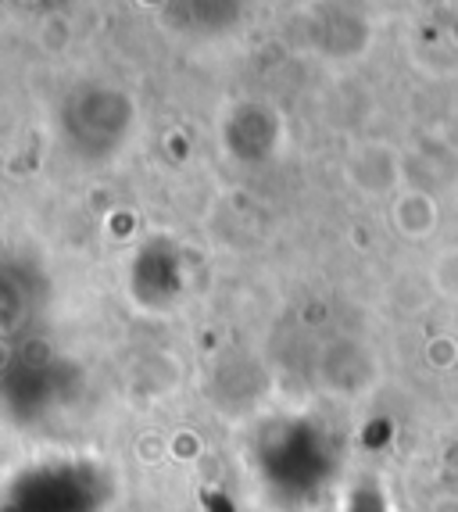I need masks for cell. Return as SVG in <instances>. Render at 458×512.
Segmentation results:
<instances>
[{
  "label": "cell",
  "instance_id": "2",
  "mask_svg": "<svg viewBox=\"0 0 458 512\" xmlns=\"http://www.w3.org/2000/svg\"><path fill=\"white\" fill-rule=\"evenodd\" d=\"M365 172L376 176V194H387V190L398 187V154L387 144H365L351 154L348 162V180L358 183L365 180Z\"/></svg>",
  "mask_w": 458,
  "mask_h": 512
},
{
  "label": "cell",
  "instance_id": "3",
  "mask_svg": "<svg viewBox=\"0 0 458 512\" xmlns=\"http://www.w3.org/2000/svg\"><path fill=\"white\" fill-rule=\"evenodd\" d=\"M430 280L444 298L458 301V248H444L441 255L433 258Z\"/></svg>",
  "mask_w": 458,
  "mask_h": 512
},
{
  "label": "cell",
  "instance_id": "1",
  "mask_svg": "<svg viewBox=\"0 0 458 512\" xmlns=\"http://www.w3.org/2000/svg\"><path fill=\"white\" fill-rule=\"evenodd\" d=\"M391 219L394 230L405 233L408 240H423L426 233L437 230V201L430 194H423V190H405L394 201Z\"/></svg>",
  "mask_w": 458,
  "mask_h": 512
}]
</instances>
